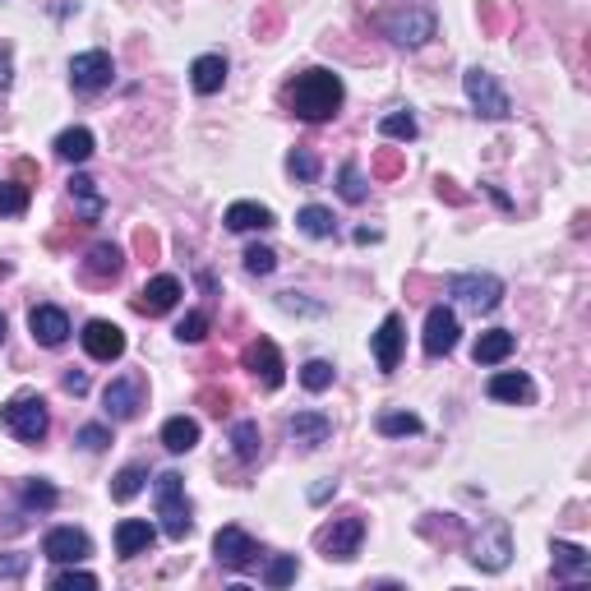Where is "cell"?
Returning <instances> with one entry per match:
<instances>
[{"mask_svg":"<svg viewBox=\"0 0 591 591\" xmlns=\"http://www.w3.org/2000/svg\"><path fill=\"white\" fill-rule=\"evenodd\" d=\"M342 79L333 70H305L296 74L287 88H282V102H287L291 116H301V121L319 125V121H333L342 111Z\"/></svg>","mask_w":591,"mask_h":591,"instance_id":"obj_1","label":"cell"},{"mask_svg":"<svg viewBox=\"0 0 591 591\" xmlns=\"http://www.w3.org/2000/svg\"><path fill=\"white\" fill-rule=\"evenodd\" d=\"M379 28L398 47H425L435 37V10L430 0H393V10L379 14Z\"/></svg>","mask_w":591,"mask_h":591,"instance_id":"obj_2","label":"cell"},{"mask_svg":"<svg viewBox=\"0 0 591 591\" xmlns=\"http://www.w3.org/2000/svg\"><path fill=\"white\" fill-rule=\"evenodd\" d=\"M153 499H157V518H162V531H167L171 541H185L194 527L190 518V499H185V481L181 471H162L153 481Z\"/></svg>","mask_w":591,"mask_h":591,"instance_id":"obj_3","label":"cell"},{"mask_svg":"<svg viewBox=\"0 0 591 591\" xmlns=\"http://www.w3.org/2000/svg\"><path fill=\"white\" fill-rule=\"evenodd\" d=\"M0 425H5L14 439H24V444H42L51 430V411L37 393H19V398H10L0 407Z\"/></svg>","mask_w":591,"mask_h":591,"instance_id":"obj_4","label":"cell"},{"mask_svg":"<svg viewBox=\"0 0 591 591\" xmlns=\"http://www.w3.org/2000/svg\"><path fill=\"white\" fill-rule=\"evenodd\" d=\"M462 88H467V102L481 111L485 121H508V116H513V102H508V93L495 84V74L481 70V65L462 74Z\"/></svg>","mask_w":591,"mask_h":591,"instance_id":"obj_5","label":"cell"},{"mask_svg":"<svg viewBox=\"0 0 591 591\" xmlns=\"http://www.w3.org/2000/svg\"><path fill=\"white\" fill-rule=\"evenodd\" d=\"M448 296H458L476 314H490L504 301V282L495 273H458V278H448Z\"/></svg>","mask_w":591,"mask_h":591,"instance_id":"obj_6","label":"cell"},{"mask_svg":"<svg viewBox=\"0 0 591 591\" xmlns=\"http://www.w3.org/2000/svg\"><path fill=\"white\" fill-rule=\"evenodd\" d=\"M361 541H365V518L361 513H347V518L328 522V527L314 536V545H319L328 559H356Z\"/></svg>","mask_w":591,"mask_h":591,"instance_id":"obj_7","label":"cell"},{"mask_svg":"<svg viewBox=\"0 0 591 591\" xmlns=\"http://www.w3.org/2000/svg\"><path fill=\"white\" fill-rule=\"evenodd\" d=\"M241 365L259 379L264 388H282L287 384V365H282V351H278V342H268V338H254V342H245V351H241Z\"/></svg>","mask_w":591,"mask_h":591,"instance_id":"obj_8","label":"cell"},{"mask_svg":"<svg viewBox=\"0 0 591 591\" xmlns=\"http://www.w3.org/2000/svg\"><path fill=\"white\" fill-rule=\"evenodd\" d=\"M144 379L139 374H121V379H111L107 388H102V407H107L111 421H134L139 411H144Z\"/></svg>","mask_w":591,"mask_h":591,"instance_id":"obj_9","label":"cell"},{"mask_svg":"<svg viewBox=\"0 0 591 591\" xmlns=\"http://www.w3.org/2000/svg\"><path fill=\"white\" fill-rule=\"evenodd\" d=\"M213 555H218L222 568L245 573V568L259 564V541H254L250 531H241V527H222L218 536H213Z\"/></svg>","mask_w":591,"mask_h":591,"instance_id":"obj_10","label":"cell"},{"mask_svg":"<svg viewBox=\"0 0 591 591\" xmlns=\"http://www.w3.org/2000/svg\"><path fill=\"white\" fill-rule=\"evenodd\" d=\"M111 79H116V61L107 51H79L70 61V84L79 93H102V88H111Z\"/></svg>","mask_w":591,"mask_h":591,"instance_id":"obj_11","label":"cell"},{"mask_svg":"<svg viewBox=\"0 0 591 591\" xmlns=\"http://www.w3.org/2000/svg\"><path fill=\"white\" fill-rule=\"evenodd\" d=\"M508 555H513V541H508L504 522H490V527L471 541V564L485 568V573H499V568L508 564Z\"/></svg>","mask_w":591,"mask_h":591,"instance_id":"obj_12","label":"cell"},{"mask_svg":"<svg viewBox=\"0 0 591 591\" xmlns=\"http://www.w3.org/2000/svg\"><path fill=\"white\" fill-rule=\"evenodd\" d=\"M79 342H84V351L93 361H121L125 356V333H121V324H111V319H88Z\"/></svg>","mask_w":591,"mask_h":591,"instance_id":"obj_13","label":"cell"},{"mask_svg":"<svg viewBox=\"0 0 591 591\" xmlns=\"http://www.w3.org/2000/svg\"><path fill=\"white\" fill-rule=\"evenodd\" d=\"M125 273V250L111 241H97L93 250L84 254V282L88 287H111V282Z\"/></svg>","mask_w":591,"mask_h":591,"instance_id":"obj_14","label":"cell"},{"mask_svg":"<svg viewBox=\"0 0 591 591\" xmlns=\"http://www.w3.org/2000/svg\"><path fill=\"white\" fill-rule=\"evenodd\" d=\"M458 338H462V328H458V314L453 310H444V305H435V310L425 314V338H421V347H425V356H448V351L458 347Z\"/></svg>","mask_w":591,"mask_h":591,"instance_id":"obj_15","label":"cell"},{"mask_svg":"<svg viewBox=\"0 0 591 591\" xmlns=\"http://www.w3.org/2000/svg\"><path fill=\"white\" fill-rule=\"evenodd\" d=\"M176 301H181V278H171V273H157V278H148L144 291L134 296V310L148 314V319H157V314L176 310Z\"/></svg>","mask_w":591,"mask_h":591,"instance_id":"obj_16","label":"cell"},{"mask_svg":"<svg viewBox=\"0 0 591 591\" xmlns=\"http://www.w3.org/2000/svg\"><path fill=\"white\" fill-rule=\"evenodd\" d=\"M88 550H93V541H88L79 527H51L47 536H42V555H47L51 564H79Z\"/></svg>","mask_w":591,"mask_h":591,"instance_id":"obj_17","label":"cell"},{"mask_svg":"<svg viewBox=\"0 0 591 591\" xmlns=\"http://www.w3.org/2000/svg\"><path fill=\"white\" fill-rule=\"evenodd\" d=\"M28 328H33V338L42 342V347H61V342L70 338V314H65L61 305H33V310H28Z\"/></svg>","mask_w":591,"mask_h":591,"instance_id":"obj_18","label":"cell"},{"mask_svg":"<svg viewBox=\"0 0 591 591\" xmlns=\"http://www.w3.org/2000/svg\"><path fill=\"white\" fill-rule=\"evenodd\" d=\"M402 314H388L384 324H379V333H374V365L384 374H393L398 370V361H402Z\"/></svg>","mask_w":591,"mask_h":591,"instance_id":"obj_19","label":"cell"},{"mask_svg":"<svg viewBox=\"0 0 591 591\" xmlns=\"http://www.w3.org/2000/svg\"><path fill=\"white\" fill-rule=\"evenodd\" d=\"M153 545H157V527H153V522L125 518L121 527H116V555H121V559H139V555H148Z\"/></svg>","mask_w":591,"mask_h":591,"instance_id":"obj_20","label":"cell"},{"mask_svg":"<svg viewBox=\"0 0 591 591\" xmlns=\"http://www.w3.org/2000/svg\"><path fill=\"white\" fill-rule=\"evenodd\" d=\"M287 435L301 448H319V444H328V435H333V421L319 416V411H296V416L287 421Z\"/></svg>","mask_w":591,"mask_h":591,"instance_id":"obj_21","label":"cell"},{"mask_svg":"<svg viewBox=\"0 0 591 591\" xmlns=\"http://www.w3.org/2000/svg\"><path fill=\"white\" fill-rule=\"evenodd\" d=\"M513 347H518V338L508 333V328H490V333H481L476 338V347H471V361L476 365H499L513 356Z\"/></svg>","mask_w":591,"mask_h":591,"instance_id":"obj_22","label":"cell"},{"mask_svg":"<svg viewBox=\"0 0 591 591\" xmlns=\"http://www.w3.org/2000/svg\"><path fill=\"white\" fill-rule=\"evenodd\" d=\"M490 398H495V402H513V407H518V402L536 398V384H531L522 370H499L495 379H490Z\"/></svg>","mask_w":591,"mask_h":591,"instance_id":"obj_23","label":"cell"},{"mask_svg":"<svg viewBox=\"0 0 591 591\" xmlns=\"http://www.w3.org/2000/svg\"><path fill=\"white\" fill-rule=\"evenodd\" d=\"M227 222L231 231H268V227H278V218H273V208L264 204H250V199H241V204H231L227 208Z\"/></svg>","mask_w":591,"mask_h":591,"instance_id":"obj_24","label":"cell"},{"mask_svg":"<svg viewBox=\"0 0 591 591\" xmlns=\"http://www.w3.org/2000/svg\"><path fill=\"white\" fill-rule=\"evenodd\" d=\"M190 84L194 93H222V84H227V56H199V61L190 65Z\"/></svg>","mask_w":591,"mask_h":591,"instance_id":"obj_25","label":"cell"},{"mask_svg":"<svg viewBox=\"0 0 591 591\" xmlns=\"http://www.w3.org/2000/svg\"><path fill=\"white\" fill-rule=\"evenodd\" d=\"M550 555H555V573H564V578H587L591 573V555L573 541H555Z\"/></svg>","mask_w":591,"mask_h":591,"instance_id":"obj_26","label":"cell"},{"mask_svg":"<svg viewBox=\"0 0 591 591\" xmlns=\"http://www.w3.org/2000/svg\"><path fill=\"white\" fill-rule=\"evenodd\" d=\"M194 444H199V421L171 416V421L162 425V448H167V453H190Z\"/></svg>","mask_w":591,"mask_h":591,"instance_id":"obj_27","label":"cell"},{"mask_svg":"<svg viewBox=\"0 0 591 591\" xmlns=\"http://www.w3.org/2000/svg\"><path fill=\"white\" fill-rule=\"evenodd\" d=\"M93 130H84V125H74V130H61L56 134V157H65V162H88L93 157Z\"/></svg>","mask_w":591,"mask_h":591,"instance_id":"obj_28","label":"cell"},{"mask_svg":"<svg viewBox=\"0 0 591 591\" xmlns=\"http://www.w3.org/2000/svg\"><path fill=\"white\" fill-rule=\"evenodd\" d=\"M296 227H301L305 236H314V241H328V236H338V218H333L328 208H319V204L301 208V213H296Z\"/></svg>","mask_w":591,"mask_h":591,"instance_id":"obj_29","label":"cell"},{"mask_svg":"<svg viewBox=\"0 0 591 591\" xmlns=\"http://www.w3.org/2000/svg\"><path fill=\"white\" fill-rule=\"evenodd\" d=\"M231 448L241 462H259V448H264V435H259V421H236L231 425Z\"/></svg>","mask_w":591,"mask_h":591,"instance_id":"obj_30","label":"cell"},{"mask_svg":"<svg viewBox=\"0 0 591 591\" xmlns=\"http://www.w3.org/2000/svg\"><path fill=\"white\" fill-rule=\"evenodd\" d=\"M144 485H148V471L144 467H121V471H116V481H111V499H116V504H130Z\"/></svg>","mask_w":591,"mask_h":591,"instance_id":"obj_31","label":"cell"},{"mask_svg":"<svg viewBox=\"0 0 591 591\" xmlns=\"http://www.w3.org/2000/svg\"><path fill=\"white\" fill-rule=\"evenodd\" d=\"M379 435L384 439L421 435V416H411V411H384V416H379Z\"/></svg>","mask_w":591,"mask_h":591,"instance_id":"obj_32","label":"cell"},{"mask_svg":"<svg viewBox=\"0 0 591 591\" xmlns=\"http://www.w3.org/2000/svg\"><path fill=\"white\" fill-rule=\"evenodd\" d=\"M379 134H384V139H402V144H411V139L421 134V125H416L411 111H388L384 121H379Z\"/></svg>","mask_w":591,"mask_h":591,"instance_id":"obj_33","label":"cell"},{"mask_svg":"<svg viewBox=\"0 0 591 591\" xmlns=\"http://www.w3.org/2000/svg\"><path fill=\"white\" fill-rule=\"evenodd\" d=\"M70 194L84 204V222H97L102 218V194H97V181H88V176H74L70 181Z\"/></svg>","mask_w":591,"mask_h":591,"instance_id":"obj_34","label":"cell"},{"mask_svg":"<svg viewBox=\"0 0 591 591\" xmlns=\"http://www.w3.org/2000/svg\"><path fill=\"white\" fill-rule=\"evenodd\" d=\"M338 194L347 199V204H365L370 185H365V176H361V167H356V162H347V167L338 171Z\"/></svg>","mask_w":591,"mask_h":591,"instance_id":"obj_35","label":"cell"},{"mask_svg":"<svg viewBox=\"0 0 591 591\" xmlns=\"http://www.w3.org/2000/svg\"><path fill=\"white\" fill-rule=\"evenodd\" d=\"M24 208H28V185L0 181V218H19Z\"/></svg>","mask_w":591,"mask_h":591,"instance_id":"obj_36","label":"cell"},{"mask_svg":"<svg viewBox=\"0 0 591 591\" xmlns=\"http://www.w3.org/2000/svg\"><path fill=\"white\" fill-rule=\"evenodd\" d=\"M333 374L338 370H333L328 361H305L301 365V384L310 388V393H324V388H333Z\"/></svg>","mask_w":591,"mask_h":591,"instance_id":"obj_37","label":"cell"},{"mask_svg":"<svg viewBox=\"0 0 591 591\" xmlns=\"http://www.w3.org/2000/svg\"><path fill=\"white\" fill-rule=\"evenodd\" d=\"M287 171H291V176H296V181L314 185V181H319V157H314L310 148H296V153L287 157Z\"/></svg>","mask_w":591,"mask_h":591,"instance_id":"obj_38","label":"cell"},{"mask_svg":"<svg viewBox=\"0 0 591 591\" xmlns=\"http://www.w3.org/2000/svg\"><path fill=\"white\" fill-rule=\"evenodd\" d=\"M296 573H301L296 555H278L273 564L264 568V582H268V587H287V582H296Z\"/></svg>","mask_w":591,"mask_h":591,"instance_id":"obj_39","label":"cell"},{"mask_svg":"<svg viewBox=\"0 0 591 591\" xmlns=\"http://www.w3.org/2000/svg\"><path fill=\"white\" fill-rule=\"evenodd\" d=\"M19 495H24V504L28 508H56V485H47V481H24V490H19Z\"/></svg>","mask_w":591,"mask_h":591,"instance_id":"obj_40","label":"cell"},{"mask_svg":"<svg viewBox=\"0 0 591 591\" xmlns=\"http://www.w3.org/2000/svg\"><path fill=\"white\" fill-rule=\"evenodd\" d=\"M245 268H250L254 278H268V273L278 268V254L268 250V245H250V250H245Z\"/></svg>","mask_w":591,"mask_h":591,"instance_id":"obj_41","label":"cell"},{"mask_svg":"<svg viewBox=\"0 0 591 591\" xmlns=\"http://www.w3.org/2000/svg\"><path fill=\"white\" fill-rule=\"evenodd\" d=\"M176 338H181V342H204L208 338V314L204 310H190L181 324H176Z\"/></svg>","mask_w":591,"mask_h":591,"instance_id":"obj_42","label":"cell"},{"mask_svg":"<svg viewBox=\"0 0 591 591\" xmlns=\"http://www.w3.org/2000/svg\"><path fill=\"white\" fill-rule=\"evenodd\" d=\"M398 171H402V153H398V148H384V153L370 162V176H379V181H393Z\"/></svg>","mask_w":591,"mask_h":591,"instance_id":"obj_43","label":"cell"},{"mask_svg":"<svg viewBox=\"0 0 591 591\" xmlns=\"http://www.w3.org/2000/svg\"><path fill=\"white\" fill-rule=\"evenodd\" d=\"M56 591H70V587H97V573H84V568H61L56 578H51Z\"/></svg>","mask_w":591,"mask_h":591,"instance_id":"obj_44","label":"cell"},{"mask_svg":"<svg viewBox=\"0 0 591 591\" xmlns=\"http://www.w3.org/2000/svg\"><path fill=\"white\" fill-rule=\"evenodd\" d=\"M74 439H79V448H88V453H102V448L111 444V430L107 425H84Z\"/></svg>","mask_w":591,"mask_h":591,"instance_id":"obj_45","label":"cell"},{"mask_svg":"<svg viewBox=\"0 0 591 591\" xmlns=\"http://www.w3.org/2000/svg\"><path fill=\"white\" fill-rule=\"evenodd\" d=\"M199 402H204V411H213V416H227L231 393L227 388H199Z\"/></svg>","mask_w":591,"mask_h":591,"instance_id":"obj_46","label":"cell"},{"mask_svg":"<svg viewBox=\"0 0 591 591\" xmlns=\"http://www.w3.org/2000/svg\"><path fill=\"white\" fill-rule=\"evenodd\" d=\"M10 84H14V51L0 42V93H5Z\"/></svg>","mask_w":591,"mask_h":591,"instance_id":"obj_47","label":"cell"},{"mask_svg":"<svg viewBox=\"0 0 591 591\" xmlns=\"http://www.w3.org/2000/svg\"><path fill=\"white\" fill-rule=\"evenodd\" d=\"M134 250L144 254V259H153V254H157V236L148 227H139V231H134Z\"/></svg>","mask_w":591,"mask_h":591,"instance_id":"obj_48","label":"cell"},{"mask_svg":"<svg viewBox=\"0 0 591 591\" xmlns=\"http://www.w3.org/2000/svg\"><path fill=\"white\" fill-rule=\"evenodd\" d=\"M24 568H28L24 555H5V559H0V578H19Z\"/></svg>","mask_w":591,"mask_h":591,"instance_id":"obj_49","label":"cell"},{"mask_svg":"<svg viewBox=\"0 0 591 591\" xmlns=\"http://www.w3.org/2000/svg\"><path fill=\"white\" fill-rule=\"evenodd\" d=\"M65 393H74V398H79V393H88V374H84V370H70V374H65Z\"/></svg>","mask_w":591,"mask_h":591,"instance_id":"obj_50","label":"cell"},{"mask_svg":"<svg viewBox=\"0 0 591 591\" xmlns=\"http://www.w3.org/2000/svg\"><path fill=\"white\" fill-rule=\"evenodd\" d=\"M439 199H448V204H467V194H462V190H453V181H444V176H439Z\"/></svg>","mask_w":591,"mask_h":591,"instance_id":"obj_51","label":"cell"},{"mask_svg":"<svg viewBox=\"0 0 591 591\" xmlns=\"http://www.w3.org/2000/svg\"><path fill=\"white\" fill-rule=\"evenodd\" d=\"M328 495H333V485H314V490H310V499H314V504H324Z\"/></svg>","mask_w":591,"mask_h":591,"instance_id":"obj_52","label":"cell"},{"mask_svg":"<svg viewBox=\"0 0 591 591\" xmlns=\"http://www.w3.org/2000/svg\"><path fill=\"white\" fill-rule=\"evenodd\" d=\"M5 278H10V264H5V259H0V282H5Z\"/></svg>","mask_w":591,"mask_h":591,"instance_id":"obj_53","label":"cell"},{"mask_svg":"<svg viewBox=\"0 0 591 591\" xmlns=\"http://www.w3.org/2000/svg\"><path fill=\"white\" fill-rule=\"evenodd\" d=\"M0 342H5V314H0Z\"/></svg>","mask_w":591,"mask_h":591,"instance_id":"obj_54","label":"cell"}]
</instances>
